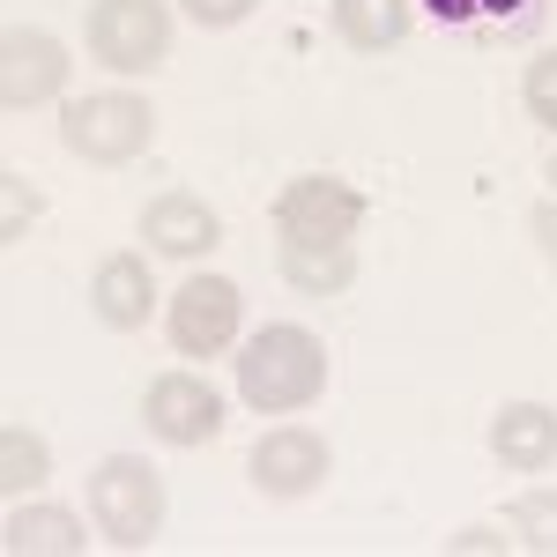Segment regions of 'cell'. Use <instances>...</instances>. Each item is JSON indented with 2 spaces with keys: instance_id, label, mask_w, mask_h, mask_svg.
Listing matches in <instances>:
<instances>
[{
  "instance_id": "obj_1",
  "label": "cell",
  "mask_w": 557,
  "mask_h": 557,
  "mask_svg": "<svg viewBox=\"0 0 557 557\" xmlns=\"http://www.w3.org/2000/svg\"><path fill=\"white\" fill-rule=\"evenodd\" d=\"M231 364H238V401H246L253 417H298V409H312V401L327 394V380H335L327 343H320L312 327H290V320L246 335Z\"/></svg>"
},
{
  "instance_id": "obj_2",
  "label": "cell",
  "mask_w": 557,
  "mask_h": 557,
  "mask_svg": "<svg viewBox=\"0 0 557 557\" xmlns=\"http://www.w3.org/2000/svg\"><path fill=\"white\" fill-rule=\"evenodd\" d=\"M60 149L75 164H97V172L141 164L157 149V104L141 89H89L60 112Z\"/></svg>"
},
{
  "instance_id": "obj_3",
  "label": "cell",
  "mask_w": 557,
  "mask_h": 557,
  "mask_svg": "<svg viewBox=\"0 0 557 557\" xmlns=\"http://www.w3.org/2000/svg\"><path fill=\"white\" fill-rule=\"evenodd\" d=\"M164 475L157 461H141V454H104L83 483V513L97 520V535L112 543V550H149L157 535H164Z\"/></svg>"
},
{
  "instance_id": "obj_4",
  "label": "cell",
  "mask_w": 557,
  "mask_h": 557,
  "mask_svg": "<svg viewBox=\"0 0 557 557\" xmlns=\"http://www.w3.org/2000/svg\"><path fill=\"white\" fill-rule=\"evenodd\" d=\"M83 52L120 83H149L172 60V0H89Z\"/></svg>"
},
{
  "instance_id": "obj_5",
  "label": "cell",
  "mask_w": 557,
  "mask_h": 557,
  "mask_svg": "<svg viewBox=\"0 0 557 557\" xmlns=\"http://www.w3.org/2000/svg\"><path fill=\"white\" fill-rule=\"evenodd\" d=\"M238 327H246V290L231 275H215V268H194L164 298V335H172V357H186V364L231 357Z\"/></svg>"
},
{
  "instance_id": "obj_6",
  "label": "cell",
  "mask_w": 557,
  "mask_h": 557,
  "mask_svg": "<svg viewBox=\"0 0 557 557\" xmlns=\"http://www.w3.org/2000/svg\"><path fill=\"white\" fill-rule=\"evenodd\" d=\"M372 215V201L335 172H298L283 178V194L268 201V223H275V246H349L357 223Z\"/></svg>"
},
{
  "instance_id": "obj_7",
  "label": "cell",
  "mask_w": 557,
  "mask_h": 557,
  "mask_svg": "<svg viewBox=\"0 0 557 557\" xmlns=\"http://www.w3.org/2000/svg\"><path fill=\"white\" fill-rule=\"evenodd\" d=\"M223 424H231V401L201 364H172L141 386V431L157 446H215Z\"/></svg>"
},
{
  "instance_id": "obj_8",
  "label": "cell",
  "mask_w": 557,
  "mask_h": 557,
  "mask_svg": "<svg viewBox=\"0 0 557 557\" xmlns=\"http://www.w3.org/2000/svg\"><path fill=\"white\" fill-rule=\"evenodd\" d=\"M327 475H335V446H327L312 424H275V431H260L253 454H246V483H253L260 498H275V506H298V498H312Z\"/></svg>"
},
{
  "instance_id": "obj_9",
  "label": "cell",
  "mask_w": 557,
  "mask_h": 557,
  "mask_svg": "<svg viewBox=\"0 0 557 557\" xmlns=\"http://www.w3.org/2000/svg\"><path fill=\"white\" fill-rule=\"evenodd\" d=\"M67 75H75V60H67V45L52 38V30L15 23V30L0 38V112H8V120L52 104V97L67 89Z\"/></svg>"
},
{
  "instance_id": "obj_10",
  "label": "cell",
  "mask_w": 557,
  "mask_h": 557,
  "mask_svg": "<svg viewBox=\"0 0 557 557\" xmlns=\"http://www.w3.org/2000/svg\"><path fill=\"white\" fill-rule=\"evenodd\" d=\"M149 246L141 253H104L97 260V275H89V312H97V327H112V335H141L149 320H157V305H164V290H157V268H149Z\"/></svg>"
},
{
  "instance_id": "obj_11",
  "label": "cell",
  "mask_w": 557,
  "mask_h": 557,
  "mask_svg": "<svg viewBox=\"0 0 557 557\" xmlns=\"http://www.w3.org/2000/svg\"><path fill=\"white\" fill-rule=\"evenodd\" d=\"M141 246L157 260H209L215 246H223V215L201 201V194H186V186H172V194H157V201H141Z\"/></svg>"
},
{
  "instance_id": "obj_12",
  "label": "cell",
  "mask_w": 557,
  "mask_h": 557,
  "mask_svg": "<svg viewBox=\"0 0 557 557\" xmlns=\"http://www.w3.org/2000/svg\"><path fill=\"white\" fill-rule=\"evenodd\" d=\"M0 543H8L15 557H83L89 543H104V535H97V520L75 513V506L15 498V506H8V528H0Z\"/></svg>"
},
{
  "instance_id": "obj_13",
  "label": "cell",
  "mask_w": 557,
  "mask_h": 557,
  "mask_svg": "<svg viewBox=\"0 0 557 557\" xmlns=\"http://www.w3.org/2000/svg\"><path fill=\"white\" fill-rule=\"evenodd\" d=\"M491 454H498V469H513V475H550L557 469V409L550 401H498Z\"/></svg>"
},
{
  "instance_id": "obj_14",
  "label": "cell",
  "mask_w": 557,
  "mask_h": 557,
  "mask_svg": "<svg viewBox=\"0 0 557 557\" xmlns=\"http://www.w3.org/2000/svg\"><path fill=\"white\" fill-rule=\"evenodd\" d=\"M327 23L349 52H394L417 23V0H327Z\"/></svg>"
},
{
  "instance_id": "obj_15",
  "label": "cell",
  "mask_w": 557,
  "mask_h": 557,
  "mask_svg": "<svg viewBox=\"0 0 557 557\" xmlns=\"http://www.w3.org/2000/svg\"><path fill=\"white\" fill-rule=\"evenodd\" d=\"M275 275L298 298H343L357 283V246H275Z\"/></svg>"
},
{
  "instance_id": "obj_16",
  "label": "cell",
  "mask_w": 557,
  "mask_h": 557,
  "mask_svg": "<svg viewBox=\"0 0 557 557\" xmlns=\"http://www.w3.org/2000/svg\"><path fill=\"white\" fill-rule=\"evenodd\" d=\"M45 475H52L45 431L23 424V417H8V424H0V498H8V506H15V498H38Z\"/></svg>"
},
{
  "instance_id": "obj_17",
  "label": "cell",
  "mask_w": 557,
  "mask_h": 557,
  "mask_svg": "<svg viewBox=\"0 0 557 557\" xmlns=\"http://www.w3.org/2000/svg\"><path fill=\"white\" fill-rule=\"evenodd\" d=\"M506 528H513V543L520 550H535V557H557V491L550 483H528L520 498H506Z\"/></svg>"
},
{
  "instance_id": "obj_18",
  "label": "cell",
  "mask_w": 557,
  "mask_h": 557,
  "mask_svg": "<svg viewBox=\"0 0 557 557\" xmlns=\"http://www.w3.org/2000/svg\"><path fill=\"white\" fill-rule=\"evenodd\" d=\"M520 112H528L543 134H557V45L520 67Z\"/></svg>"
},
{
  "instance_id": "obj_19",
  "label": "cell",
  "mask_w": 557,
  "mask_h": 557,
  "mask_svg": "<svg viewBox=\"0 0 557 557\" xmlns=\"http://www.w3.org/2000/svg\"><path fill=\"white\" fill-rule=\"evenodd\" d=\"M446 550L454 557H506V550H520V543H513L506 520H475V528H454V535H446Z\"/></svg>"
},
{
  "instance_id": "obj_20",
  "label": "cell",
  "mask_w": 557,
  "mask_h": 557,
  "mask_svg": "<svg viewBox=\"0 0 557 557\" xmlns=\"http://www.w3.org/2000/svg\"><path fill=\"white\" fill-rule=\"evenodd\" d=\"M178 15L201 30H238L246 15H260V0H178Z\"/></svg>"
},
{
  "instance_id": "obj_21",
  "label": "cell",
  "mask_w": 557,
  "mask_h": 557,
  "mask_svg": "<svg viewBox=\"0 0 557 557\" xmlns=\"http://www.w3.org/2000/svg\"><path fill=\"white\" fill-rule=\"evenodd\" d=\"M38 186H23V172H8V215H0V238H8V246H15V238H23V231H30V223H38Z\"/></svg>"
},
{
  "instance_id": "obj_22",
  "label": "cell",
  "mask_w": 557,
  "mask_h": 557,
  "mask_svg": "<svg viewBox=\"0 0 557 557\" xmlns=\"http://www.w3.org/2000/svg\"><path fill=\"white\" fill-rule=\"evenodd\" d=\"M528 238H535L543 268L557 275V194H543V201H535V215H528Z\"/></svg>"
},
{
  "instance_id": "obj_23",
  "label": "cell",
  "mask_w": 557,
  "mask_h": 557,
  "mask_svg": "<svg viewBox=\"0 0 557 557\" xmlns=\"http://www.w3.org/2000/svg\"><path fill=\"white\" fill-rule=\"evenodd\" d=\"M431 15H438V23H469L475 15V0H424Z\"/></svg>"
},
{
  "instance_id": "obj_24",
  "label": "cell",
  "mask_w": 557,
  "mask_h": 557,
  "mask_svg": "<svg viewBox=\"0 0 557 557\" xmlns=\"http://www.w3.org/2000/svg\"><path fill=\"white\" fill-rule=\"evenodd\" d=\"M513 8H528V0H475V15H513Z\"/></svg>"
},
{
  "instance_id": "obj_25",
  "label": "cell",
  "mask_w": 557,
  "mask_h": 557,
  "mask_svg": "<svg viewBox=\"0 0 557 557\" xmlns=\"http://www.w3.org/2000/svg\"><path fill=\"white\" fill-rule=\"evenodd\" d=\"M543 178H550V194H557V149H550V164H543Z\"/></svg>"
}]
</instances>
